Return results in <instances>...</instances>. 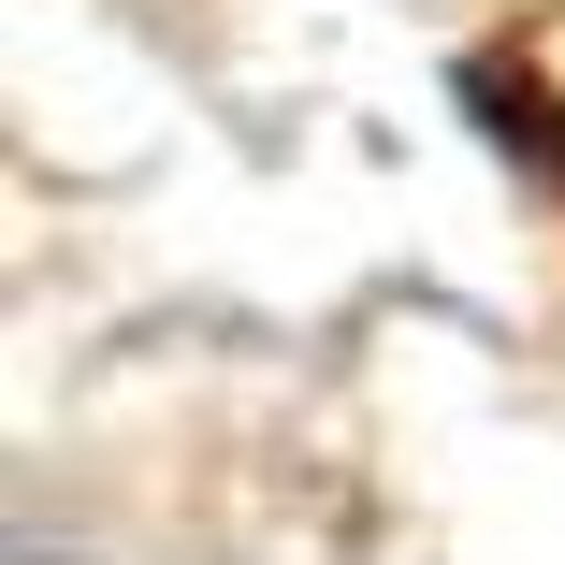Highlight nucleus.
<instances>
[{"label":"nucleus","mask_w":565,"mask_h":565,"mask_svg":"<svg viewBox=\"0 0 565 565\" xmlns=\"http://www.w3.org/2000/svg\"><path fill=\"white\" fill-rule=\"evenodd\" d=\"M479 102H493V131L565 189V15H536V30H508L493 44V73H479Z\"/></svg>","instance_id":"obj_1"}]
</instances>
